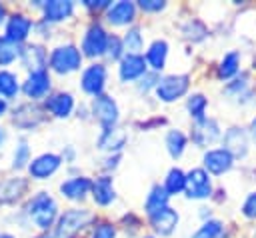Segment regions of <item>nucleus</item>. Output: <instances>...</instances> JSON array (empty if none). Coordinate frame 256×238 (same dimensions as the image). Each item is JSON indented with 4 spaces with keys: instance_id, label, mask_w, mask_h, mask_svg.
<instances>
[{
    "instance_id": "obj_13",
    "label": "nucleus",
    "mask_w": 256,
    "mask_h": 238,
    "mask_svg": "<svg viewBox=\"0 0 256 238\" xmlns=\"http://www.w3.org/2000/svg\"><path fill=\"white\" fill-rule=\"evenodd\" d=\"M50 90V76L46 70H36L24 82V92L30 98H40Z\"/></svg>"
},
{
    "instance_id": "obj_2",
    "label": "nucleus",
    "mask_w": 256,
    "mask_h": 238,
    "mask_svg": "<svg viewBox=\"0 0 256 238\" xmlns=\"http://www.w3.org/2000/svg\"><path fill=\"white\" fill-rule=\"evenodd\" d=\"M94 220V214L90 210H78V208H72V210H66L60 218H58V224L54 228V234H50L52 238H72L78 230H82L88 222Z\"/></svg>"
},
{
    "instance_id": "obj_5",
    "label": "nucleus",
    "mask_w": 256,
    "mask_h": 238,
    "mask_svg": "<svg viewBox=\"0 0 256 238\" xmlns=\"http://www.w3.org/2000/svg\"><path fill=\"white\" fill-rule=\"evenodd\" d=\"M186 192H188V198H208L212 194L208 172L202 168L190 170L186 174Z\"/></svg>"
},
{
    "instance_id": "obj_41",
    "label": "nucleus",
    "mask_w": 256,
    "mask_h": 238,
    "mask_svg": "<svg viewBox=\"0 0 256 238\" xmlns=\"http://www.w3.org/2000/svg\"><path fill=\"white\" fill-rule=\"evenodd\" d=\"M252 138H254V140H256V120H254V122H252Z\"/></svg>"
},
{
    "instance_id": "obj_9",
    "label": "nucleus",
    "mask_w": 256,
    "mask_h": 238,
    "mask_svg": "<svg viewBox=\"0 0 256 238\" xmlns=\"http://www.w3.org/2000/svg\"><path fill=\"white\" fill-rule=\"evenodd\" d=\"M232 154L226 152L224 148H218V150H208L204 154V168L212 174H224L226 170H230L232 166Z\"/></svg>"
},
{
    "instance_id": "obj_22",
    "label": "nucleus",
    "mask_w": 256,
    "mask_h": 238,
    "mask_svg": "<svg viewBox=\"0 0 256 238\" xmlns=\"http://www.w3.org/2000/svg\"><path fill=\"white\" fill-rule=\"evenodd\" d=\"M126 142V132L120 128H108L104 130V134L98 140V148L100 150H120Z\"/></svg>"
},
{
    "instance_id": "obj_42",
    "label": "nucleus",
    "mask_w": 256,
    "mask_h": 238,
    "mask_svg": "<svg viewBox=\"0 0 256 238\" xmlns=\"http://www.w3.org/2000/svg\"><path fill=\"white\" fill-rule=\"evenodd\" d=\"M2 20H4V8L0 6V22H2Z\"/></svg>"
},
{
    "instance_id": "obj_30",
    "label": "nucleus",
    "mask_w": 256,
    "mask_h": 238,
    "mask_svg": "<svg viewBox=\"0 0 256 238\" xmlns=\"http://www.w3.org/2000/svg\"><path fill=\"white\" fill-rule=\"evenodd\" d=\"M18 54H20V48L16 42L8 40L6 36L0 38V64H10L12 60H16Z\"/></svg>"
},
{
    "instance_id": "obj_28",
    "label": "nucleus",
    "mask_w": 256,
    "mask_h": 238,
    "mask_svg": "<svg viewBox=\"0 0 256 238\" xmlns=\"http://www.w3.org/2000/svg\"><path fill=\"white\" fill-rule=\"evenodd\" d=\"M166 146H168V152L178 158L182 152H184V146H186V136L180 132V130H170L168 136H166Z\"/></svg>"
},
{
    "instance_id": "obj_39",
    "label": "nucleus",
    "mask_w": 256,
    "mask_h": 238,
    "mask_svg": "<svg viewBox=\"0 0 256 238\" xmlns=\"http://www.w3.org/2000/svg\"><path fill=\"white\" fill-rule=\"evenodd\" d=\"M138 6H140L144 12H158V10L164 8V2H160V0H140Z\"/></svg>"
},
{
    "instance_id": "obj_35",
    "label": "nucleus",
    "mask_w": 256,
    "mask_h": 238,
    "mask_svg": "<svg viewBox=\"0 0 256 238\" xmlns=\"http://www.w3.org/2000/svg\"><path fill=\"white\" fill-rule=\"evenodd\" d=\"M28 154H30V150H28L26 142H20V146L14 152V168H22L28 162Z\"/></svg>"
},
{
    "instance_id": "obj_4",
    "label": "nucleus",
    "mask_w": 256,
    "mask_h": 238,
    "mask_svg": "<svg viewBox=\"0 0 256 238\" xmlns=\"http://www.w3.org/2000/svg\"><path fill=\"white\" fill-rule=\"evenodd\" d=\"M188 76L186 74H172V76H166L158 82L156 86V94L160 100L164 102H172L176 98H180L186 90H188Z\"/></svg>"
},
{
    "instance_id": "obj_31",
    "label": "nucleus",
    "mask_w": 256,
    "mask_h": 238,
    "mask_svg": "<svg viewBox=\"0 0 256 238\" xmlns=\"http://www.w3.org/2000/svg\"><path fill=\"white\" fill-rule=\"evenodd\" d=\"M238 60H240L238 52H230V54H226L224 60L220 62V68H218L220 78H230L232 74H236V70H238Z\"/></svg>"
},
{
    "instance_id": "obj_12",
    "label": "nucleus",
    "mask_w": 256,
    "mask_h": 238,
    "mask_svg": "<svg viewBox=\"0 0 256 238\" xmlns=\"http://www.w3.org/2000/svg\"><path fill=\"white\" fill-rule=\"evenodd\" d=\"M142 74H146V64L144 58L140 54H126L120 62V78L124 82L128 80H136Z\"/></svg>"
},
{
    "instance_id": "obj_27",
    "label": "nucleus",
    "mask_w": 256,
    "mask_h": 238,
    "mask_svg": "<svg viewBox=\"0 0 256 238\" xmlns=\"http://www.w3.org/2000/svg\"><path fill=\"white\" fill-rule=\"evenodd\" d=\"M22 56H24V64L30 66V68H34L32 72H36V70H44L46 54H44V50H42L40 46H28V48L22 52Z\"/></svg>"
},
{
    "instance_id": "obj_40",
    "label": "nucleus",
    "mask_w": 256,
    "mask_h": 238,
    "mask_svg": "<svg viewBox=\"0 0 256 238\" xmlns=\"http://www.w3.org/2000/svg\"><path fill=\"white\" fill-rule=\"evenodd\" d=\"M6 112V100L4 98H0V116Z\"/></svg>"
},
{
    "instance_id": "obj_19",
    "label": "nucleus",
    "mask_w": 256,
    "mask_h": 238,
    "mask_svg": "<svg viewBox=\"0 0 256 238\" xmlns=\"http://www.w3.org/2000/svg\"><path fill=\"white\" fill-rule=\"evenodd\" d=\"M90 188H92V184H90V180L84 178V176L70 178V180H66V182L60 186L62 194H64L66 198H72V200H80V198H84V194H86Z\"/></svg>"
},
{
    "instance_id": "obj_14",
    "label": "nucleus",
    "mask_w": 256,
    "mask_h": 238,
    "mask_svg": "<svg viewBox=\"0 0 256 238\" xmlns=\"http://www.w3.org/2000/svg\"><path fill=\"white\" fill-rule=\"evenodd\" d=\"M218 136H220V128H218L216 120H210V118L200 120V122L194 126V132H192V140H194L196 144H200V146L212 144Z\"/></svg>"
},
{
    "instance_id": "obj_20",
    "label": "nucleus",
    "mask_w": 256,
    "mask_h": 238,
    "mask_svg": "<svg viewBox=\"0 0 256 238\" xmlns=\"http://www.w3.org/2000/svg\"><path fill=\"white\" fill-rule=\"evenodd\" d=\"M92 194L96 204L100 206H108L114 200V188H112V178L108 176H100L96 178V182L92 184Z\"/></svg>"
},
{
    "instance_id": "obj_3",
    "label": "nucleus",
    "mask_w": 256,
    "mask_h": 238,
    "mask_svg": "<svg viewBox=\"0 0 256 238\" xmlns=\"http://www.w3.org/2000/svg\"><path fill=\"white\" fill-rule=\"evenodd\" d=\"M80 62H82V54L72 44L54 48V52L50 56V66L58 74H70V72L78 70L80 68Z\"/></svg>"
},
{
    "instance_id": "obj_34",
    "label": "nucleus",
    "mask_w": 256,
    "mask_h": 238,
    "mask_svg": "<svg viewBox=\"0 0 256 238\" xmlns=\"http://www.w3.org/2000/svg\"><path fill=\"white\" fill-rule=\"evenodd\" d=\"M124 44H126V50L128 54H138L142 50V36H140V30L138 28H132L126 32V38H124Z\"/></svg>"
},
{
    "instance_id": "obj_36",
    "label": "nucleus",
    "mask_w": 256,
    "mask_h": 238,
    "mask_svg": "<svg viewBox=\"0 0 256 238\" xmlns=\"http://www.w3.org/2000/svg\"><path fill=\"white\" fill-rule=\"evenodd\" d=\"M106 54H108V58H112V60H116V58H120V54H122V42L116 38V36H112V38H108V46H106Z\"/></svg>"
},
{
    "instance_id": "obj_17",
    "label": "nucleus",
    "mask_w": 256,
    "mask_h": 238,
    "mask_svg": "<svg viewBox=\"0 0 256 238\" xmlns=\"http://www.w3.org/2000/svg\"><path fill=\"white\" fill-rule=\"evenodd\" d=\"M74 6L72 2L68 0H52V2H46L44 4V18L46 22H58V20H64L72 14Z\"/></svg>"
},
{
    "instance_id": "obj_21",
    "label": "nucleus",
    "mask_w": 256,
    "mask_h": 238,
    "mask_svg": "<svg viewBox=\"0 0 256 238\" xmlns=\"http://www.w3.org/2000/svg\"><path fill=\"white\" fill-rule=\"evenodd\" d=\"M46 108H48L54 116L64 118V116H68V114L72 112L74 100H72L70 94H54V96H50V100L46 102Z\"/></svg>"
},
{
    "instance_id": "obj_23",
    "label": "nucleus",
    "mask_w": 256,
    "mask_h": 238,
    "mask_svg": "<svg viewBox=\"0 0 256 238\" xmlns=\"http://www.w3.org/2000/svg\"><path fill=\"white\" fill-rule=\"evenodd\" d=\"M26 190V180L22 178H12L6 182H0V202H12L22 196Z\"/></svg>"
},
{
    "instance_id": "obj_6",
    "label": "nucleus",
    "mask_w": 256,
    "mask_h": 238,
    "mask_svg": "<svg viewBox=\"0 0 256 238\" xmlns=\"http://www.w3.org/2000/svg\"><path fill=\"white\" fill-rule=\"evenodd\" d=\"M92 110H94V116L98 118V122L104 126V130L114 128V124L118 120V106L110 96H102V94L96 96L92 102Z\"/></svg>"
},
{
    "instance_id": "obj_1",
    "label": "nucleus",
    "mask_w": 256,
    "mask_h": 238,
    "mask_svg": "<svg viewBox=\"0 0 256 238\" xmlns=\"http://www.w3.org/2000/svg\"><path fill=\"white\" fill-rule=\"evenodd\" d=\"M26 212H28V216L32 218V222H34L38 228L46 230V228L52 226V222H54V218H56V214H58V208H56V202H54L48 194L40 192V194H36V196L28 202Z\"/></svg>"
},
{
    "instance_id": "obj_7",
    "label": "nucleus",
    "mask_w": 256,
    "mask_h": 238,
    "mask_svg": "<svg viewBox=\"0 0 256 238\" xmlns=\"http://www.w3.org/2000/svg\"><path fill=\"white\" fill-rule=\"evenodd\" d=\"M106 46H108V36H106V32H104V28L98 26V24L92 26V28L86 32L84 40H82V50H84L86 56L104 54V52H106Z\"/></svg>"
},
{
    "instance_id": "obj_37",
    "label": "nucleus",
    "mask_w": 256,
    "mask_h": 238,
    "mask_svg": "<svg viewBox=\"0 0 256 238\" xmlns=\"http://www.w3.org/2000/svg\"><path fill=\"white\" fill-rule=\"evenodd\" d=\"M114 236H116V230H114V226L108 224V222L98 224L96 230H94V234H92V238H114Z\"/></svg>"
},
{
    "instance_id": "obj_24",
    "label": "nucleus",
    "mask_w": 256,
    "mask_h": 238,
    "mask_svg": "<svg viewBox=\"0 0 256 238\" xmlns=\"http://www.w3.org/2000/svg\"><path fill=\"white\" fill-rule=\"evenodd\" d=\"M166 54H168V44L164 40H156L150 46V50L146 52V60L150 62V66L154 70H162L164 62H166Z\"/></svg>"
},
{
    "instance_id": "obj_25",
    "label": "nucleus",
    "mask_w": 256,
    "mask_h": 238,
    "mask_svg": "<svg viewBox=\"0 0 256 238\" xmlns=\"http://www.w3.org/2000/svg\"><path fill=\"white\" fill-rule=\"evenodd\" d=\"M168 196H170V194L164 190V186H154V188L150 190L148 198H146V212H148V214H154V212L166 208V206H168Z\"/></svg>"
},
{
    "instance_id": "obj_26",
    "label": "nucleus",
    "mask_w": 256,
    "mask_h": 238,
    "mask_svg": "<svg viewBox=\"0 0 256 238\" xmlns=\"http://www.w3.org/2000/svg\"><path fill=\"white\" fill-rule=\"evenodd\" d=\"M164 190L168 194H178L182 190H186V174L180 170V168H172L166 176V184H164Z\"/></svg>"
},
{
    "instance_id": "obj_45",
    "label": "nucleus",
    "mask_w": 256,
    "mask_h": 238,
    "mask_svg": "<svg viewBox=\"0 0 256 238\" xmlns=\"http://www.w3.org/2000/svg\"><path fill=\"white\" fill-rule=\"evenodd\" d=\"M40 238H52V236H50V234H44V236H40Z\"/></svg>"
},
{
    "instance_id": "obj_15",
    "label": "nucleus",
    "mask_w": 256,
    "mask_h": 238,
    "mask_svg": "<svg viewBox=\"0 0 256 238\" xmlns=\"http://www.w3.org/2000/svg\"><path fill=\"white\" fill-rule=\"evenodd\" d=\"M224 150L230 152L232 156H244L248 150V138L242 128H230L224 134Z\"/></svg>"
},
{
    "instance_id": "obj_8",
    "label": "nucleus",
    "mask_w": 256,
    "mask_h": 238,
    "mask_svg": "<svg viewBox=\"0 0 256 238\" xmlns=\"http://www.w3.org/2000/svg\"><path fill=\"white\" fill-rule=\"evenodd\" d=\"M104 82H106V68L102 64H92L82 74V90L92 96H100Z\"/></svg>"
},
{
    "instance_id": "obj_43",
    "label": "nucleus",
    "mask_w": 256,
    "mask_h": 238,
    "mask_svg": "<svg viewBox=\"0 0 256 238\" xmlns=\"http://www.w3.org/2000/svg\"><path fill=\"white\" fill-rule=\"evenodd\" d=\"M2 140H4V132H2V128H0V144H2Z\"/></svg>"
},
{
    "instance_id": "obj_38",
    "label": "nucleus",
    "mask_w": 256,
    "mask_h": 238,
    "mask_svg": "<svg viewBox=\"0 0 256 238\" xmlns=\"http://www.w3.org/2000/svg\"><path fill=\"white\" fill-rule=\"evenodd\" d=\"M242 212H244V216H248V218H256V192H252V194L246 198V202H244V206H242Z\"/></svg>"
},
{
    "instance_id": "obj_16",
    "label": "nucleus",
    "mask_w": 256,
    "mask_h": 238,
    "mask_svg": "<svg viewBox=\"0 0 256 238\" xmlns=\"http://www.w3.org/2000/svg\"><path fill=\"white\" fill-rule=\"evenodd\" d=\"M30 28H32V22H30L26 16L16 14V16H12V18L8 20V24H6V38L18 44V42L26 40Z\"/></svg>"
},
{
    "instance_id": "obj_32",
    "label": "nucleus",
    "mask_w": 256,
    "mask_h": 238,
    "mask_svg": "<svg viewBox=\"0 0 256 238\" xmlns=\"http://www.w3.org/2000/svg\"><path fill=\"white\" fill-rule=\"evenodd\" d=\"M206 98L202 96V94H194V96H190L188 98V110H190V114L196 118V122H200V120H204L206 116H204V112H206Z\"/></svg>"
},
{
    "instance_id": "obj_33",
    "label": "nucleus",
    "mask_w": 256,
    "mask_h": 238,
    "mask_svg": "<svg viewBox=\"0 0 256 238\" xmlns=\"http://www.w3.org/2000/svg\"><path fill=\"white\" fill-rule=\"evenodd\" d=\"M222 234V222L218 220H208L200 226V230L194 232L192 238H218Z\"/></svg>"
},
{
    "instance_id": "obj_10",
    "label": "nucleus",
    "mask_w": 256,
    "mask_h": 238,
    "mask_svg": "<svg viewBox=\"0 0 256 238\" xmlns=\"http://www.w3.org/2000/svg\"><path fill=\"white\" fill-rule=\"evenodd\" d=\"M150 222H152L154 230L160 236H168V234H172V230L178 224V214H176V210H172L170 206H166V208L150 214Z\"/></svg>"
},
{
    "instance_id": "obj_11",
    "label": "nucleus",
    "mask_w": 256,
    "mask_h": 238,
    "mask_svg": "<svg viewBox=\"0 0 256 238\" xmlns=\"http://www.w3.org/2000/svg\"><path fill=\"white\" fill-rule=\"evenodd\" d=\"M58 166H60V156H56V154H42V156H38L36 160L30 162L28 170H30V174L34 178L42 180V178H48L50 174H54L58 170Z\"/></svg>"
},
{
    "instance_id": "obj_18",
    "label": "nucleus",
    "mask_w": 256,
    "mask_h": 238,
    "mask_svg": "<svg viewBox=\"0 0 256 238\" xmlns=\"http://www.w3.org/2000/svg\"><path fill=\"white\" fill-rule=\"evenodd\" d=\"M134 14H136V8H134L132 2H118V4L108 8V22H112L116 26H122V24L132 22Z\"/></svg>"
},
{
    "instance_id": "obj_44",
    "label": "nucleus",
    "mask_w": 256,
    "mask_h": 238,
    "mask_svg": "<svg viewBox=\"0 0 256 238\" xmlns=\"http://www.w3.org/2000/svg\"><path fill=\"white\" fill-rule=\"evenodd\" d=\"M0 238H12L10 234H0Z\"/></svg>"
},
{
    "instance_id": "obj_46",
    "label": "nucleus",
    "mask_w": 256,
    "mask_h": 238,
    "mask_svg": "<svg viewBox=\"0 0 256 238\" xmlns=\"http://www.w3.org/2000/svg\"><path fill=\"white\" fill-rule=\"evenodd\" d=\"M146 238H152V236H146Z\"/></svg>"
},
{
    "instance_id": "obj_29",
    "label": "nucleus",
    "mask_w": 256,
    "mask_h": 238,
    "mask_svg": "<svg viewBox=\"0 0 256 238\" xmlns=\"http://www.w3.org/2000/svg\"><path fill=\"white\" fill-rule=\"evenodd\" d=\"M16 92H18V80H16V76L12 72L2 70L0 72V94L4 98H12V96H16Z\"/></svg>"
}]
</instances>
